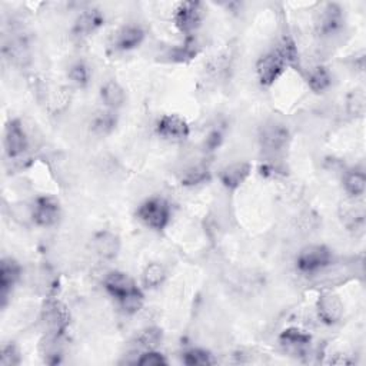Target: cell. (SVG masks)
I'll list each match as a JSON object with an SVG mask.
<instances>
[{
    "label": "cell",
    "instance_id": "4316f807",
    "mask_svg": "<svg viewBox=\"0 0 366 366\" xmlns=\"http://www.w3.org/2000/svg\"><path fill=\"white\" fill-rule=\"evenodd\" d=\"M182 360L188 366H209L217 363L213 355L205 349H189L183 353Z\"/></svg>",
    "mask_w": 366,
    "mask_h": 366
},
{
    "label": "cell",
    "instance_id": "2e32d148",
    "mask_svg": "<svg viewBox=\"0 0 366 366\" xmlns=\"http://www.w3.org/2000/svg\"><path fill=\"white\" fill-rule=\"evenodd\" d=\"M145 39V30L138 24H128L122 27L116 34L115 47L122 52L132 50L142 45Z\"/></svg>",
    "mask_w": 366,
    "mask_h": 366
},
{
    "label": "cell",
    "instance_id": "ac0fdd59",
    "mask_svg": "<svg viewBox=\"0 0 366 366\" xmlns=\"http://www.w3.org/2000/svg\"><path fill=\"white\" fill-rule=\"evenodd\" d=\"M101 99L109 110H117L126 102V92L116 80H108L101 87Z\"/></svg>",
    "mask_w": 366,
    "mask_h": 366
},
{
    "label": "cell",
    "instance_id": "484cf974",
    "mask_svg": "<svg viewBox=\"0 0 366 366\" xmlns=\"http://www.w3.org/2000/svg\"><path fill=\"white\" fill-rule=\"evenodd\" d=\"M162 339H163V332L161 328L156 326H150L140 330V333L136 337V342L139 344V346L145 348L146 351L156 349L161 345Z\"/></svg>",
    "mask_w": 366,
    "mask_h": 366
},
{
    "label": "cell",
    "instance_id": "d6986e66",
    "mask_svg": "<svg viewBox=\"0 0 366 366\" xmlns=\"http://www.w3.org/2000/svg\"><path fill=\"white\" fill-rule=\"evenodd\" d=\"M279 339L285 348L293 349V351H302L303 348H307L312 341L309 333H307L302 329H298V328L285 329L281 333Z\"/></svg>",
    "mask_w": 366,
    "mask_h": 366
},
{
    "label": "cell",
    "instance_id": "7402d4cb",
    "mask_svg": "<svg viewBox=\"0 0 366 366\" xmlns=\"http://www.w3.org/2000/svg\"><path fill=\"white\" fill-rule=\"evenodd\" d=\"M166 279V270L161 263H149L143 273H142V282L147 289H156L159 288Z\"/></svg>",
    "mask_w": 366,
    "mask_h": 366
},
{
    "label": "cell",
    "instance_id": "f1b7e54d",
    "mask_svg": "<svg viewBox=\"0 0 366 366\" xmlns=\"http://www.w3.org/2000/svg\"><path fill=\"white\" fill-rule=\"evenodd\" d=\"M209 179V170L205 166H193L183 173L180 182L185 186H196Z\"/></svg>",
    "mask_w": 366,
    "mask_h": 366
},
{
    "label": "cell",
    "instance_id": "4fadbf2b",
    "mask_svg": "<svg viewBox=\"0 0 366 366\" xmlns=\"http://www.w3.org/2000/svg\"><path fill=\"white\" fill-rule=\"evenodd\" d=\"M20 274L22 268L12 258H5L2 263H0V299H2L3 307L13 286L20 279Z\"/></svg>",
    "mask_w": 366,
    "mask_h": 366
},
{
    "label": "cell",
    "instance_id": "3957f363",
    "mask_svg": "<svg viewBox=\"0 0 366 366\" xmlns=\"http://www.w3.org/2000/svg\"><path fill=\"white\" fill-rule=\"evenodd\" d=\"M332 263V252L323 245H311L303 248L296 258V268L299 272L312 274L323 270Z\"/></svg>",
    "mask_w": 366,
    "mask_h": 366
},
{
    "label": "cell",
    "instance_id": "9c48e42d",
    "mask_svg": "<svg viewBox=\"0 0 366 366\" xmlns=\"http://www.w3.org/2000/svg\"><path fill=\"white\" fill-rule=\"evenodd\" d=\"M344 24L342 8L337 3H328L316 19V30L321 36H332Z\"/></svg>",
    "mask_w": 366,
    "mask_h": 366
},
{
    "label": "cell",
    "instance_id": "5b68a950",
    "mask_svg": "<svg viewBox=\"0 0 366 366\" xmlns=\"http://www.w3.org/2000/svg\"><path fill=\"white\" fill-rule=\"evenodd\" d=\"M203 9L199 2H180L173 12V23L183 35H192L200 26Z\"/></svg>",
    "mask_w": 366,
    "mask_h": 366
},
{
    "label": "cell",
    "instance_id": "44dd1931",
    "mask_svg": "<svg viewBox=\"0 0 366 366\" xmlns=\"http://www.w3.org/2000/svg\"><path fill=\"white\" fill-rule=\"evenodd\" d=\"M92 131L99 136H106L112 133L117 125V116L115 110H102L92 119Z\"/></svg>",
    "mask_w": 366,
    "mask_h": 366
},
{
    "label": "cell",
    "instance_id": "7c38bea8",
    "mask_svg": "<svg viewBox=\"0 0 366 366\" xmlns=\"http://www.w3.org/2000/svg\"><path fill=\"white\" fill-rule=\"evenodd\" d=\"M252 172V165L248 162H233L219 172V180L229 191H236L247 182Z\"/></svg>",
    "mask_w": 366,
    "mask_h": 366
},
{
    "label": "cell",
    "instance_id": "cb8c5ba5",
    "mask_svg": "<svg viewBox=\"0 0 366 366\" xmlns=\"http://www.w3.org/2000/svg\"><path fill=\"white\" fill-rule=\"evenodd\" d=\"M281 56L284 57L285 64L292 68H300V57H299V50L298 46L291 35H284L281 45L277 47Z\"/></svg>",
    "mask_w": 366,
    "mask_h": 366
},
{
    "label": "cell",
    "instance_id": "83f0119b",
    "mask_svg": "<svg viewBox=\"0 0 366 366\" xmlns=\"http://www.w3.org/2000/svg\"><path fill=\"white\" fill-rule=\"evenodd\" d=\"M119 303H120L122 311H124L125 314L133 315L142 309L143 303H145V295L139 288H136L135 291L128 293L125 298H122Z\"/></svg>",
    "mask_w": 366,
    "mask_h": 366
},
{
    "label": "cell",
    "instance_id": "603a6c76",
    "mask_svg": "<svg viewBox=\"0 0 366 366\" xmlns=\"http://www.w3.org/2000/svg\"><path fill=\"white\" fill-rule=\"evenodd\" d=\"M344 188L352 199H358L365 193L366 177L363 172L352 170L344 177Z\"/></svg>",
    "mask_w": 366,
    "mask_h": 366
},
{
    "label": "cell",
    "instance_id": "ba28073f",
    "mask_svg": "<svg viewBox=\"0 0 366 366\" xmlns=\"http://www.w3.org/2000/svg\"><path fill=\"white\" fill-rule=\"evenodd\" d=\"M156 132L161 138L172 142H180L188 139L191 129L185 119L176 115H165L156 125Z\"/></svg>",
    "mask_w": 366,
    "mask_h": 366
},
{
    "label": "cell",
    "instance_id": "30bf717a",
    "mask_svg": "<svg viewBox=\"0 0 366 366\" xmlns=\"http://www.w3.org/2000/svg\"><path fill=\"white\" fill-rule=\"evenodd\" d=\"M316 312L325 325H335L342 319L344 303L338 295L323 293L316 302Z\"/></svg>",
    "mask_w": 366,
    "mask_h": 366
},
{
    "label": "cell",
    "instance_id": "f546056e",
    "mask_svg": "<svg viewBox=\"0 0 366 366\" xmlns=\"http://www.w3.org/2000/svg\"><path fill=\"white\" fill-rule=\"evenodd\" d=\"M366 108V99L363 89H355L348 98V112L352 116H363Z\"/></svg>",
    "mask_w": 366,
    "mask_h": 366
},
{
    "label": "cell",
    "instance_id": "d4e9b609",
    "mask_svg": "<svg viewBox=\"0 0 366 366\" xmlns=\"http://www.w3.org/2000/svg\"><path fill=\"white\" fill-rule=\"evenodd\" d=\"M332 85V76L329 71L323 66H316L314 68L309 75H308V86L311 87L315 94H322L329 86Z\"/></svg>",
    "mask_w": 366,
    "mask_h": 366
},
{
    "label": "cell",
    "instance_id": "7a4b0ae2",
    "mask_svg": "<svg viewBox=\"0 0 366 366\" xmlns=\"http://www.w3.org/2000/svg\"><path fill=\"white\" fill-rule=\"evenodd\" d=\"M69 311L65 305L57 299H47L42 308V322L47 330V337L59 338L65 333L69 325Z\"/></svg>",
    "mask_w": 366,
    "mask_h": 366
},
{
    "label": "cell",
    "instance_id": "ffe728a7",
    "mask_svg": "<svg viewBox=\"0 0 366 366\" xmlns=\"http://www.w3.org/2000/svg\"><path fill=\"white\" fill-rule=\"evenodd\" d=\"M341 219H342V224L348 229H356V228L362 226L363 221H365L363 206L358 205L355 202V199L345 202L341 207Z\"/></svg>",
    "mask_w": 366,
    "mask_h": 366
},
{
    "label": "cell",
    "instance_id": "52a82bcc",
    "mask_svg": "<svg viewBox=\"0 0 366 366\" xmlns=\"http://www.w3.org/2000/svg\"><path fill=\"white\" fill-rule=\"evenodd\" d=\"M3 145H5L6 155L10 159H16V158L22 156L27 150L29 140H27L26 132H24V129L20 124V120L13 119V120L9 122L8 126H6V131H5Z\"/></svg>",
    "mask_w": 366,
    "mask_h": 366
},
{
    "label": "cell",
    "instance_id": "1f68e13d",
    "mask_svg": "<svg viewBox=\"0 0 366 366\" xmlns=\"http://www.w3.org/2000/svg\"><path fill=\"white\" fill-rule=\"evenodd\" d=\"M139 366H165L168 365V359L163 353L158 352L156 349L146 351L140 355V358L136 360Z\"/></svg>",
    "mask_w": 366,
    "mask_h": 366
},
{
    "label": "cell",
    "instance_id": "8992f818",
    "mask_svg": "<svg viewBox=\"0 0 366 366\" xmlns=\"http://www.w3.org/2000/svg\"><path fill=\"white\" fill-rule=\"evenodd\" d=\"M30 218L42 228H50L57 224L60 218V206L59 202L50 196H41L36 199Z\"/></svg>",
    "mask_w": 366,
    "mask_h": 366
},
{
    "label": "cell",
    "instance_id": "6da1fadb",
    "mask_svg": "<svg viewBox=\"0 0 366 366\" xmlns=\"http://www.w3.org/2000/svg\"><path fill=\"white\" fill-rule=\"evenodd\" d=\"M136 217L147 228L154 230H163L169 225L172 218L170 205L166 199L159 196L149 198L143 203H140Z\"/></svg>",
    "mask_w": 366,
    "mask_h": 366
},
{
    "label": "cell",
    "instance_id": "4dcf8cb0",
    "mask_svg": "<svg viewBox=\"0 0 366 366\" xmlns=\"http://www.w3.org/2000/svg\"><path fill=\"white\" fill-rule=\"evenodd\" d=\"M69 79L72 83H75L78 87L87 86L90 80V71L83 62H76L69 69Z\"/></svg>",
    "mask_w": 366,
    "mask_h": 366
},
{
    "label": "cell",
    "instance_id": "d6a6232c",
    "mask_svg": "<svg viewBox=\"0 0 366 366\" xmlns=\"http://www.w3.org/2000/svg\"><path fill=\"white\" fill-rule=\"evenodd\" d=\"M22 358L15 344L3 345L2 355H0V365L2 366H16L20 365Z\"/></svg>",
    "mask_w": 366,
    "mask_h": 366
},
{
    "label": "cell",
    "instance_id": "8fae6325",
    "mask_svg": "<svg viewBox=\"0 0 366 366\" xmlns=\"http://www.w3.org/2000/svg\"><path fill=\"white\" fill-rule=\"evenodd\" d=\"M291 135L286 126L281 124H269L262 128L261 132V145L265 147V150L272 152H281L284 150L289 143Z\"/></svg>",
    "mask_w": 366,
    "mask_h": 366
},
{
    "label": "cell",
    "instance_id": "e0dca14e",
    "mask_svg": "<svg viewBox=\"0 0 366 366\" xmlns=\"http://www.w3.org/2000/svg\"><path fill=\"white\" fill-rule=\"evenodd\" d=\"M103 22H105V17L99 10L96 9L85 10L83 13H80V16L75 22L73 35L78 38L90 36L103 24Z\"/></svg>",
    "mask_w": 366,
    "mask_h": 366
},
{
    "label": "cell",
    "instance_id": "277c9868",
    "mask_svg": "<svg viewBox=\"0 0 366 366\" xmlns=\"http://www.w3.org/2000/svg\"><path fill=\"white\" fill-rule=\"evenodd\" d=\"M288 65L285 64L284 57L278 52V49L270 50L266 54H263L256 64V75L259 79V83L265 87H269L277 83L279 78L286 71Z\"/></svg>",
    "mask_w": 366,
    "mask_h": 366
},
{
    "label": "cell",
    "instance_id": "5bb4252c",
    "mask_svg": "<svg viewBox=\"0 0 366 366\" xmlns=\"http://www.w3.org/2000/svg\"><path fill=\"white\" fill-rule=\"evenodd\" d=\"M103 286L108 291V293L116 298L117 300L125 298L128 293H131L132 291L138 288L129 274L124 272H119V270H113L106 274V278L103 281Z\"/></svg>",
    "mask_w": 366,
    "mask_h": 366
},
{
    "label": "cell",
    "instance_id": "836d02e7",
    "mask_svg": "<svg viewBox=\"0 0 366 366\" xmlns=\"http://www.w3.org/2000/svg\"><path fill=\"white\" fill-rule=\"evenodd\" d=\"M222 143V133L219 131H213L207 138L205 145L207 146L209 150H215L217 147H219V145Z\"/></svg>",
    "mask_w": 366,
    "mask_h": 366
},
{
    "label": "cell",
    "instance_id": "9a60e30c",
    "mask_svg": "<svg viewBox=\"0 0 366 366\" xmlns=\"http://www.w3.org/2000/svg\"><path fill=\"white\" fill-rule=\"evenodd\" d=\"M94 249L102 259H115L120 252V237L110 230H101L94 236Z\"/></svg>",
    "mask_w": 366,
    "mask_h": 366
}]
</instances>
